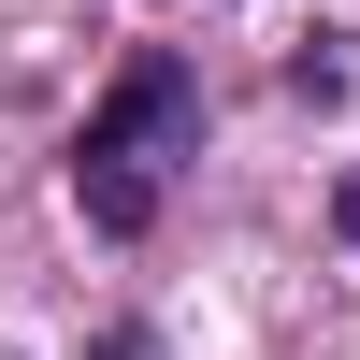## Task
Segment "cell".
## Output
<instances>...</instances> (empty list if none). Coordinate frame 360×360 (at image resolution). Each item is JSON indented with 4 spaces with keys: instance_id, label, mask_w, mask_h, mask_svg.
Segmentation results:
<instances>
[{
    "instance_id": "cell-1",
    "label": "cell",
    "mask_w": 360,
    "mask_h": 360,
    "mask_svg": "<svg viewBox=\"0 0 360 360\" xmlns=\"http://www.w3.org/2000/svg\"><path fill=\"white\" fill-rule=\"evenodd\" d=\"M188 144H202V72H188V58H130L115 101L86 115V144H72V217L101 231V245L159 231V188H173Z\"/></svg>"
}]
</instances>
